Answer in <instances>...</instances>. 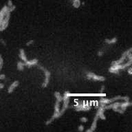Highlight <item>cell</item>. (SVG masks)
Masks as SVG:
<instances>
[{"instance_id": "e0dca14e", "label": "cell", "mask_w": 132, "mask_h": 132, "mask_svg": "<svg viewBox=\"0 0 132 132\" xmlns=\"http://www.w3.org/2000/svg\"><path fill=\"white\" fill-rule=\"evenodd\" d=\"M54 96L56 98V100H58V101H59V102H62L63 101V96H62L59 92H54Z\"/></svg>"}, {"instance_id": "3957f363", "label": "cell", "mask_w": 132, "mask_h": 132, "mask_svg": "<svg viewBox=\"0 0 132 132\" xmlns=\"http://www.w3.org/2000/svg\"><path fill=\"white\" fill-rule=\"evenodd\" d=\"M40 69L42 70L43 73L45 74V80H44V82L42 84V87L43 88H46L47 87L49 83H50V76H51V73L47 69H46V67H43V66H39Z\"/></svg>"}, {"instance_id": "9c48e42d", "label": "cell", "mask_w": 132, "mask_h": 132, "mask_svg": "<svg viewBox=\"0 0 132 132\" xmlns=\"http://www.w3.org/2000/svg\"><path fill=\"white\" fill-rule=\"evenodd\" d=\"M105 109H104L103 106L100 105V107L98 109L96 113L99 115V118H100L101 120H106V117H105V113H105Z\"/></svg>"}, {"instance_id": "cb8c5ba5", "label": "cell", "mask_w": 132, "mask_h": 132, "mask_svg": "<svg viewBox=\"0 0 132 132\" xmlns=\"http://www.w3.org/2000/svg\"><path fill=\"white\" fill-rule=\"evenodd\" d=\"M104 54V50H100L98 52V56L99 57H102Z\"/></svg>"}, {"instance_id": "4316f807", "label": "cell", "mask_w": 132, "mask_h": 132, "mask_svg": "<svg viewBox=\"0 0 132 132\" xmlns=\"http://www.w3.org/2000/svg\"><path fill=\"white\" fill-rule=\"evenodd\" d=\"M104 90H105V86L103 85V86L101 87V90H100V94H103Z\"/></svg>"}, {"instance_id": "44dd1931", "label": "cell", "mask_w": 132, "mask_h": 132, "mask_svg": "<svg viewBox=\"0 0 132 132\" xmlns=\"http://www.w3.org/2000/svg\"><path fill=\"white\" fill-rule=\"evenodd\" d=\"M80 120L81 123H87L88 120L86 117H82V118H80Z\"/></svg>"}, {"instance_id": "5b68a950", "label": "cell", "mask_w": 132, "mask_h": 132, "mask_svg": "<svg viewBox=\"0 0 132 132\" xmlns=\"http://www.w3.org/2000/svg\"><path fill=\"white\" fill-rule=\"evenodd\" d=\"M10 12L8 11L7 13V14H6L5 16L4 19L3 20L2 23H1V27H0V32L1 31H4V30L7 28L8 24H9V21H10Z\"/></svg>"}, {"instance_id": "6da1fadb", "label": "cell", "mask_w": 132, "mask_h": 132, "mask_svg": "<svg viewBox=\"0 0 132 132\" xmlns=\"http://www.w3.org/2000/svg\"><path fill=\"white\" fill-rule=\"evenodd\" d=\"M132 60H129L125 64H120V65H112V66L109 68V72L113 74H118L119 71L125 70L128 67L132 66Z\"/></svg>"}, {"instance_id": "52a82bcc", "label": "cell", "mask_w": 132, "mask_h": 132, "mask_svg": "<svg viewBox=\"0 0 132 132\" xmlns=\"http://www.w3.org/2000/svg\"><path fill=\"white\" fill-rule=\"evenodd\" d=\"M99 115L96 113V116H95L94 119L93 120V122L92 123V125L89 129H87L86 130V132H92L96 130V126H97V122H98V120H99Z\"/></svg>"}, {"instance_id": "277c9868", "label": "cell", "mask_w": 132, "mask_h": 132, "mask_svg": "<svg viewBox=\"0 0 132 132\" xmlns=\"http://www.w3.org/2000/svg\"><path fill=\"white\" fill-rule=\"evenodd\" d=\"M86 76L88 79H91V80H94L95 81H100L103 82L105 80V78L103 76H99L96 74L94 73L90 72H87L86 73Z\"/></svg>"}, {"instance_id": "f1b7e54d", "label": "cell", "mask_w": 132, "mask_h": 132, "mask_svg": "<svg viewBox=\"0 0 132 132\" xmlns=\"http://www.w3.org/2000/svg\"><path fill=\"white\" fill-rule=\"evenodd\" d=\"M4 87V85L1 83H0V89H3Z\"/></svg>"}, {"instance_id": "ac0fdd59", "label": "cell", "mask_w": 132, "mask_h": 132, "mask_svg": "<svg viewBox=\"0 0 132 132\" xmlns=\"http://www.w3.org/2000/svg\"><path fill=\"white\" fill-rule=\"evenodd\" d=\"M3 64H4V60L2 59V57L0 54V70L2 69V67H3Z\"/></svg>"}, {"instance_id": "8992f818", "label": "cell", "mask_w": 132, "mask_h": 132, "mask_svg": "<svg viewBox=\"0 0 132 132\" xmlns=\"http://www.w3.org/2000/svg\"><path fill=\"white\" fill-rule=\"evenodd\" d=\"M8 11H9V10H8V7L7 5L4 6V7L0 10V27H1V23H2L3 20L4 19L6 14H7V13Z\"/></svg>"}, {"instance_id": "f546056e", "label": "cell", "mask_w": 132, "mask_h": 132, "mask_svg": "<svg viewBox=\"0 0 132 132\" xmlns=\"http://www.w3.org/2000/svg\"><path fill=\"white\" fill-rule=\"evenodd\" d=\"M72 1H73V0H72Z\"/></svg>"}, {"instance_id": "484cf974", "label": "cell", "mask_w": 132, "mask_h": 132, "mask_svg": "<svg viewBox=\"0 0 132 132\" xmlns=\"http://www.w3.org/2000/svg\"><path fill=\"white\" fill-rule=\"evenodd\" d=\"M0 42L4 46H6V41H5L3 39H1V38H0Z\"/></svg>"}, {"instance_id": "603a6c76", "label": "cell", "mask_w": 132, "mask_h": 132, "mask_svg": "<svg viewBox=\"0 0 132 132\" xmlns=\"http://www.w3.org/2000/svg\"><path fill=\"white\" fill-rule=\"evenodd\" d=\"M78 130H79V132H83V131H84V126L82 125H79V126L78 127Z\"/></svg>"}, {"instance_id": "ba28073f", "label": "cell", "mask_w": 132, "mask_h": 132, "mask_svg": "<svg viewBox=\"0 0 132 132\" xmlns=\"http://www.w3.org/2000/svg\"><path fill=\"white\" fill-rule=\"evenodd\" d=\"M90 109V106L87 104H82V105H78L76 107V111L80 112V111H83V112H86V111H89Z\"/></svg>"}, {"instance_id": "7c38bea8", "label": "cell", "mask_w": 132, "mask_h": 132, "mask_svg": "<svg viewBox=\"0 0 132 132\" xmlns=\"http://www.w3.org/2000/svg\"><path fill=\"white\" fill-rule=\"evenodd\" d=\"M19 57L20 58V59L22 61L26 62L28 59L26 57V53H25V51H24V49H20L19 50Z\"/></svg>"}, {"instance_id": "ffe728a7", "label": "cell", "mask_w": 132, "mask_h": 132, "mask_svg": "<svg viewBox=\"0 0 132 132\" xmlns=\"http://www.w3.org/2000/svg\"><path fill=\"white\" fill-rule=\"evenodd\" d=\"M13 1L12 0H8V2H7V6H8V7H11V6H13Z\"/></svg>"}, {"instance_id": "8fae6325", "label": "cell", "mask_w": 132, "mask_h": 132, "mask_svg": "<svg viewBox=\"0 0 132 132\" xmlns=\"http://www.w3.org/2000/svg\"><path fill=\"white\" fill-rule=\"evenodd\" d=\"M25 63V66L28 67H30L33 66H36L37 65L38 63V60L37 59H34L33 60H30V61H28L27 60L26 62H24Z\"/></svg>"}, {"instance_id": "d6986e66", "label": "cell", "mask_w": 132, "mask_h": 132, "mask_svg": "<svg viewBox=\"0 0 132 132\" xmlns=\"http://www.w3.org/2000/svg\"><path fill=\"white\" fill-rule=\"evenodd\" d=\"M34 43V40H30L29 41H28V42L26 43V46H32L33 43Z\"/></svg>"}, {"instance_id": "5bb4252c", "label": "cell", "mask_w": 132, "mask_h": 132, "mask_svg": "<svg viewBox=\"0 0 132 132\" xmlns=\"http://www.w3.org/2000/svg\"><path fill=\"white\" fill-rule=\"evenodd\" d=\"M118 41V39L116 37H113L112 39H105V43L110 45V44H113Z\"/></svg>"}, {"instance_id": "7402d4cb", "label": "cell", "mask_w": 132, "mask_h": 132, "mask_svg": "<svg viewBox=\"0 0 132 132\" xmlns=\"http://www.w3.org/2000/svg\"><path fill=\"white\" fill-rule=\"evenodd\" d=\"M15 8H16V6H15L14 5H13V6H11V7H8V10H9V11L10 13L13 12L14 10H15Z\"/></svg>"}, {"instance_id": "83f0119b", "label": "cell", "mask_w": 132, "mask_h": 132, "mask_svg": "<svg viewBox=\"0 0 132 132\" xmlns=\"http://www.w3.org/2000/svg\"><path fill=\"white\" fill-rule=\"evenodd\" d=\"M6 76L4 74H0V80H2V79H4Z\"/></svg>"}, {"instance_id": "d4e9b609", "label": "cell", "mask_w": 132, "mask_h": 132, "mask_svg": "<svg viewBox=\"0 0 132 132\" xmlns=\"http://www.w3.org/2000/svg\"><path fill=\"white\" fill-rule=\"evenodd\" d=\"M127 72L129 75H132V67H131V66H129V68L128 69Z\"/></svg>"}, {"instance_id": "7a4b0ae2", "label": "cell", "mask_w": 132, "mask_h": 132, "mask_svg": "<svg viewBox=\"0 0 132 132\" xmlns=\"http://www.w3.org/2000/svg\"><path fill=\"white\" fill-rule=\"evenodd\" d=\"M119 100H124V101H129V96H117L116 97H113L112 99H105V98H101L100 100V103L107 105V104L112 103L115 101H117Z\"/></svg>"}, {"instance_id": "9a60e30c", "label": "cell", "mask_w": 132, "mask_h": 132, "mask_svg": "<svg viewBox=\"0 0 132 132\" xmlns=\"http://www.w3.org/2000/svg\"><path fill=\"white\" fill-rule=\"evenodd\" d=\"M24 67H25V63L24 61H20L17 62V70L19 71L24 70Z\"/></svg>"}, {"instance_id": "4fadbf2b", "label": "cell", "mask_w": 132, "mask_h": 132, "mask_svg": "<svg viewBox=\"0 0 132 132\" xmlns=\"http://www.w3.org/2000/svg\"><path fill=\"white\" fill-rule=\"evenodd\" d=\"M132 105V103L129 101H124L123 103H120V107L123 109V111H125V109L128 107H130Z\"/></svg>"}, {"instance_id": "30bf717a", "label": "cell", "mask_w": 132, "mask_h": 132, "mask_svg": "<svg viewBox=\"0 0 132 132\" xmlns=\"http://www.w3.org/2000/svg\"><path fill=\"white\" fill-rule=\"evenodd\" d=\"M19 84V82L18 80H14V82L10 85L9 87L8 88V94H11L12 92H13V91L18 87Z\"/></svg>"}, {"instance_id": "2e32d148", "label": "cell", "mask_w": 132, "mask_h": 132, "mask_svg": "<svg viewBox=\"0 0 132 132\" xmlns=\"http://www.w3.org/2000/svg\"><path fill=\"white\" fill-rule=\"evenodd\" d=\"M80 4H81V3H80V0H73L72 1V6L75 8H79L80 7Z\"/></svg>"}]
</instances>
